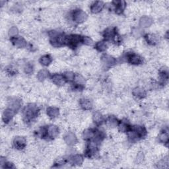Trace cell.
<instances>
[{
	"instance_id": "obj_1",
	"label": "cell",
	"mask_w": 169,
	"mask_h": 169,
	"mask_svg": "<svg viewBox=\"0 0 169 169\" xmlns=\"http://www.w3.org/2000/svg\"><path fill=\"white\" fill-rule=\"evenodd\" d=\"M38 108L35 105H29L26 107L24 111V116L27 120H31L37 115Z\"/></svg>"
},
{
	"instance_id": "obj_2",
	"label": "cell",
	"mask_w": 169,
	"mask_h": 169,
	"mask_svg": "<svg viewBox=\"0 0 169 169\" xmlns=\"http://www.w3.org/2000/svg\"><path fill=\"white\" fill-rule=\"evenodd\" d=\"M87 15L82 10H75L73 13V20L77 23H82L86 21Z\"/></svg>"
},
{
	"instance_id": "obj_3",
	"label": "cell",
	"mask_w": 169,
	"mask_h": 169,
	"mask_svg": "<svg viewBox=\"0 0 169 169\" xmlns=\"http://www.w3.org/2000/svg\"><path fill=\"white\" fill-rule=\"evenodd\" d=\"M80 42H82V37L80 36L73 35L67 36V44L71 47H76Z\"/></svg>"
},
{
	"instance_id": "obj_4",
	"label": "cell",
	"mask_w": 169,
	"mask_h": 169,
	"mask_svg": "<svg viewBox=\"0 0 169 169\" xmlns=\"http://www.w3.org/2000/svg\"><path fill=\"white\" fill-rule=\"evenodd\" d=\"M13 143H14V146L17 149H24L26 146V141L25 138L24 137H17L15 138Z\"/></svg>"
},
{
	"instance_id": "obj_5",
	"label": "cell",
	"mask_w": 169,
	"mask_h": 169,
	"mask_svg": "<svg viewBox=\"0 0 169 169\" xmlns=\"http://www.w3.org/2000/svg\"><path fill=\"white\" fill-rule=\"evenodd\" d=\"M15 113V111L14 110H13V109L11 108L6 109L4 112H3V120L4 121L5 123H8V122L11 120L12 118L14 116Z\"/></svg>"
},
{
	"instance_id": "obj_6",
	"label": "cell",
	"mask_w": 169,
	"mask_h": 169,
	"mask_svg": "<svg viewBox=\"0 0 169 169\" xmlns=\"http://www.w3.org/2000/svg\"><path fill=\"white\" fill-rule=\"evenodd\" d=\"M11 41L13 44L18 48H23L26 46V42L25 40L21 36H15L11 38Z\"/></svg>"
},
{
	"instance_id": "obj_7",
	"label": "cell",
	"mask_w": 169,
	"mask_h": 169,
	"mask_svg": "<svg viewBox=\"0 0 169 169\" xmlns=\"http://www.w3.org/2000/svg\"><path fill=\"white\" fill-rule=\"evenodd\" d=\"M64 140L65 143L69 145H73L77 142V137H76L74 133H72V132H68L64 135Z\"/></svg>"
},
{
	"instance_id": "obj_8",
	"label": "cell",
	"mask_w": 169,
	"mask_h": 169,
	"mask_svg": "<svg viewBox=\"0 0 169 169\" xmlns=\"http://www.w3.org/2000/svg\"><path fill=\"white\" fill-rule=\"evenodd\" d=\"M128 62L131 64L134 65H139L140 64L143 62L142 58L139 55L135 54H131L128 56Z\"/></svg>"
},
{
	"instance_id": "obj_9",
	"label": "cell",
	"mask_w": 169,
	"mask_h": 169,
	"mask_svg": "<svg viewBox=\"0 0 169 169\" xmlns=\"http://www.w3.org/2000/svg\"><path fill=\"white\" fill-rule=\"evenodd\" d=\"M52 80L54 83L59 86H62L63 85H64L65 82V79L64 77V75L60 74H54L52 76Z\"/></svg>"
},
{
	"instance_id": "obj_10",
	"label": "cell",
	"mask_w": 169,
	"mask_h": 169,
	"mask_svg": "<svg viewBox=\"0 0 169 169\" xmlns=\"http://www.w3.org/2000/svg\"><path fill=\"white\" fill-rule=\"evenodd\" d=\"M59 134L58 128L56 125H50L47 128V134L49 137L52 138H55L58 136Z\"/></svg>"
},
{
	"instance_id": "obj_11",
	"label": "cell",
	"mask_w": 169,
	"mask_h": 169,
	"mask_svg": "<svg viewBox=\"0 0 169 169\" xmlns=\"http://www.w3.org/2000/svg\"><path fill=\"white\" fill-rule=\"evenodd\" d=\"M153 23V20H152L149 17H141L140 21V25L143 28H147L152 25Z\"/></svg>"
},
{
	"instance_id": "obj_12",
	"label": "cell",
	"mask_w": 169,
	"mask_h": 169,
	"mask_svg": "<svg viewBox=\"0 0 169 169\" xmlns=\"http://www.w3.org/2000/svg\"><path fill=\"white\" fill-rule=\"evenodd\" d=\"M104 8V3L102 2H96L91 7V10L92 13H97L100 12Z\"/></svg>"
},
{
	"instance_id": "obj_13",
	"label": "cell",
	"mask_w": 169,
	"mask_h": 169,
	"mask_svg": "<svg viewBox=\"0 0 169 169\" xmlns=\"http://www.w3.org/2000/svg\"><path fill=\"white\" fill-rule=\"evenodd\" d=\"M83 161V157L80 155H75L74 156H72L69 159V163L74 165H79L82 164Z\"/></svg>"
},
{
	"instance_id": "obj_14",
	"label": "cell",
	"mask_w": 169,
	"mask_h": 169,
	"mask_svg": "<svg viewBox=\"0 0 169 169\" xmlns=\"http://www.w3.org/2000/svg\"><path fill=\"white\" fill-rule=\"evenodd\" d=\"M102 62H104V64L109 66L114 65L116 63V59L113 57H112L111 56L108 54H105L102 56Z\"/></svg>"
},
{
	"instance_id": "obj_15",
	"label": "cell",
	"mask_w": 169,
	"mask_h": 169,
	"mask_svg": "<svg viewBox=\"0 0 169 169\" xmlns=\"http://www.w3.org/2000/svg\"><path fill=\"white\" fill-rule=\"evenodd\" d=\"M133 95L137 98H143L145 97V95H146V92H145L143 89L141 87H137L134 89Z\"/></svg>"
},
{
	"instance_id": "obj_16",
	"label": "cell",
	"mask_w": 169,
	"mask_h": 169,
	"mask_svg": "<svg viewBox=\"0 0 169 169\" xmlns=\"http://www.w3.org/2000/svg\"><path fill=\"white\" fill-rule=\"evenodd\" d=\"M113 3L116 6V12L118 14H120L125 8V3L124 1L114 2Z\"/></svg>"
},
{
	"instance_id": "obj_17",
	"label": "cell",
	"mask_w": 169,
	"mask_h": 169,
	"mask_svg": "<svg viewBox=\"0 0 169 169\" xmlns=\"http://www.w3.org/2000/svg\"><path fill=\"white\" fill-rule=\"evenodd\" d=\"M104 36L105 38L108 40H113L116 37V33L115 29H108L107 31L104 32Z\"/></svg>"
},
{
	"instance_id": "obj_18",
	"label": "cell",
	"mask_w": 169,
	"mask_h": 169,
	"mask_svg": "<svg viewBox=\"0 0 169 169\" xmlns=\"http://www.w3.org/2000/svg\"><path fill=\"white\" fill-rule=\"evenodd\" d=\"M47 114L50 118H55L59 115V109L56 107H49L47 108Z\"/></svg>"
},
{
	"instance_id": "obj_19",
	"label": "cell",
	"mask_w": 169,
	"mask_h": 169,
	"mask_svg": "<svg viewBox=\"0 0 169 169\" xmlns=\"http://www.w3.org/2000/svg\"><path fill=\"white\" fill-rule=\"evenodd\" d=\"M81 107L84 110H90L92 107V104L90 100L89 99H81L80 101Z\"/></svg>"
},
{
	"instance_id": "obj_20",
	"label": "cell",
	"mask_w": 169,
	"mask_h": 169,
	"mask_svg": "<svg viewBox=\"0 0 169 169\" xmlns=\"http://www.w3.org/2000/svg\"><path fill=\"white\" fill-rule=\"evenodd\" d=\"M147 42L150 44H155L158 41V37L153 34H148L145 36Z\"/></svg>"
},
{
	"instance_id": "obj_21",
	"label": "cell",
	"mask_w": 169,
	"mask_h": 169,
	"mask_svg": "<svg viewBox=\"0 0 169 169\" xmlns=\"http://www.w3.org/2000/svg\"><path fill=\"white\" fill-rule=\"evenodd\" d=\"M83 137L85 140H92V138H95L96 132L92 130H87L84 131Z\"/></svg>"
},
{
	"instance_id": "obj_22",
	"label": "cell",
	"mask_w": 169,
	"mask_h": 169,
	"mask_svg": "<svg viewBox=\"0 0 169 169\" xmlns=\"http://www.w3.org/2000/svg\"><path fill=\"white\" fill-rule=\"evenodd\" d=\"M49 75L48 71L46 69H42L38 73L37 78L40 81H44L45 79L47 78Z\"/></svg>"
},
{
	"instance_id": "obj_23",
	"label": "cell",
	"mask_w": 169,
	"mask_h": 169,
	"mask_svg": "<svg viewBox=\"0 0 169 169\" xmlns=\"http://www.w3.org/2000/svg\"><path fill=\"white\" fill-rule=\"evenodd\" d=\"M40 62L41 63L42 65L47 66L52 62V58L49 55H44L41 57Z\"/></svg>"
},
{
	"instance_id": "obj_24",
	"label": "cell",
	"mask_w": 169,
	"mask_h": 169,
	"mask_svg": "<svg viewBox=\"0 0 169 169\" xmlns=\"http://www.w3.org/2000/svg\"><path fill=\"white\" fill-rule=\"evenodd\" d=\"M92 118H93V121L97 124H100L102 123V121H103V116H102V114L98 112H95L93 114Z\"/></svg>"
},
{
	"instance_id": "obj_25",
	"label": "cell",
	"mask_w": 169,
	"mask_h": 169,
	"mask_svg": "<svg viewBox=\"0 0 169 169\" xmlns=\"http://www.w3.org/2000/svg\"><path fill=\"white\" fill-rule=\"evenodd\" d=\"M119 130H120V131L122 132L128 131L130 130V127L128 122H122L120 125H119Z\"/></svg>"
},
{
	"instance_id": "obj_26",
	"label": "cell",
	"mask_w": 169,
	"mask_h": 169,
	"mask_svg": "<svg viewBox=\"0 0 169 169\" xmlns=\"http://www.w3.org/2000/svg\"><path fill=\"white\" fill-rule=\"evenodd\" d=\"M95 48H97L98 51L102 52V51H104L105 50L107 49V44H106L105 42L101 41V42H97V44H96Z\"/></svg>"
},
{
	"instance_id": "obj_27",
	"label": "cell",
	"mask_w": 169,
	"mask_h": 169,
	"mask_svg": "<svg viewBox=\"0 0 169 169\" xmlns=\"http://www.w3.org/2000/svg\"><path fill=\"white\" fill-rule=\"evenodd\" d=\"M159 140L162 142V143H167L168 141V134L167 131H164L159 135Z\"/></svg>"
},
{
	"instance_id": "obj_28",
	"label": "cell",
	"mask_w": 169,
	"mask_h": 169,
	"mask_svg": "<svg viewBox=\"0 0 169 169\" xmlns=\"http://www.w3.org/2000/svg\"><path fill=\"white\" fill-rule=\"evenodd\" d=\"M64 77L65 79V81L67 80V81H74L75 75H74V73L70 72V71H68V72L65 73Z\"/></svg>"
},
{
	"instance_id": "obj_29",
	"label": "cell",
	"mask_w": 169,
	"mask_h": 169,
	"mask_svg": "<svg viewBox=\"0 0 169 169\" xmlns=\"http://www.w3.org/2000/svg\"><path fill=\"white\" fill-rule=\"evenodd\" d=\"M74 81L75 82L77 83L78 85H82L83 84L85 83V79L84 78L82 77L81 75H75V78H74Z\"/></svg>"
},
{
	"instance_id": "obj_30",
	"label": "cell",
	"mask_w": 169,
	"mask_h": 169,
	"mask_svg": "<svg viewBox=\"0 0 169 169\" xmlns=\"http://www.w3.org/2000/svg\"><path fill=\"white\" fill-rule=\"evenodd\" d=\"M18 32H19L18 29L17 28L16 26H13V27H11V29H9V36H11V37L13 38V37H15V36L17 35Z\"/></svg>"
},
{
	"instance_id": "obj_31",
	"label": "cell",
	"mask_w": 169,
	"mask_h": 169,
	"mask_svg": "<svg viewBox=\"0 0 169 169\" xmlns=\"http://www.w3.org/2000/svg\"><path fill=\"white\" fill-rule=\"evenodd\" d=\"M20 107H21V103L19 101H14L12 102V103L11 104V108H12L13 110H14L15 111H17L19 110Z\"/></svg>"
},
{
	"instance_id": "obj_32",
	"label": "cell",
	"mask_w": 169,
	"mask_h": 169,
	"mask_svg": "<svg viewBox=\"0 0 169 169\" xmlns=\"http://www.w3.org/2000/svg\"><path fill=\"white\" fill-rule=\"evenodd\" d=\"M82 42L86 45H91L93 43V41L90 37L84 36V37H82Z\"/></svg>"
},
{
	"instance_id": "obj_33",
	"label": "cell",
	"mask_w": 169,
	"mask_h": 169,
	"mask_svg": "<svg viewBox=\"0 0 169 169\" xmlns=\"http://www.w3.org/2000/svg\"><path fill=\"white\" fill-rule=\"evenodd\" d=\"M117 124H118L117 120L114 117L110 118L108 120V124L110 125V126H114V125H117Z\"/></svg>"
},
{
	"instance_id": "obj_34",
	"label": "cell",
	"mask_w": 169,
	"mask_h": 169,
	"mask_svg": "<svg viewBox=\"0 0 169 169\" xmlns=\"http://www.w3.org/2000/svg\"><path fill=\"white\" fill-rule=\"evenodd\" d=\"M24 70H25V72L26 73V74H31V73L32 72L33 68H32V66L31 64H26L25 65V68H24Z\"/></svg>"
},
{
	"instance_id": "obj_35",
	"label": "cell",
	"mask_w": 169,
	"mask_h": 169,
	"mask_svg": "<svg viewBox=\"0 0 169 169\" xmlns=\"http://www.w3.org/2000/svg\"><path fill=\"white\" fill-rule=\"evenodd\" d=\"M141 34V31L139 29H135L134 31V35L135 36H140Z\"/></svg>"
}]
</instances>
